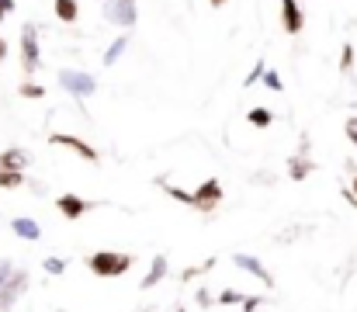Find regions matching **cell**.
<instances>
[{
	"instance_id": "cell-19",
	"label": "cell",
	"mask_w": 357,
	"mask_h": 312,
	"mask_svg": "<svg viewBox=\"0 0 357 312\" xmlns=\"http://www.w3.org/2000/svg\"><path fill=\"white\" fill-rule=\"evenodd\" d=\"M25 184V174H18V170H0V187L4 191H15V187H21Z\"/></svg>"
},
{
	"instance_id": "cell-16",
	"label": "cell",
	"mask_w": 357,
	"mask_h": 312,
	"mask_svg": "<svg viewBox=\"0 0 357 312\" xmlns=\"http://www.w3.org/2000/svg\"><path fill=\"white\" fill-rule=\"evenodd\" d=\"M53 8H56V18H60L63 25H73V21H77V15H80L77 0H53Z\"/></svg>"
},
{
	"instance_id": "cell-4",
	"label": "cell",
	"mask_w": 357,
	"mask_h": 312,
	"mask_svg": "<svg viewBox=\"0 0 357 312\" xmlns=\"http://www.w3.org/2000/svg\"><path fill=\"white\" fill-rule=\"evenodd\" d=\"M28 284H32V274H28L25 267H18V270L11 274V281H8L4 288H0V312H11V309L25 298Z\"/></svg>"
},
{
	"instance_id": "cell-27",
	"label": "cell",
	"mask_w": 357,
	"mask_h": 312,
	"mask_svg": "<svg viewBox=\"0 0 357 312\" xmlns=\"http://www.w3.org/2000/svg\"><path fill=\"white\" fill-rule=\"evenodd\" d=\"M264 87H267V91H281L284 84H281V77H277L274 70H267V73H264Z\"/></svg>"
},
{
	"instance_id": "cell-33",
	"label": "cell",
	"mask_w": 357,
	"mask_h": 312,
	"mask_svg": "<svg viewBox=\"0 0 357 312\" xmlns=\"http://www.w3.org/2000/svg\"><path fill=\"white\" fill-rule=\"evenodd\" d=\"M8 59V42H4V35H0V63Z\"/></svg>"
},
{
	"instance_id": "cell-25",
	"label": "cell",
	"mask_w": 357,
	"mask_h": 312,
	"mask_svg": "<svg viewBox=\"0 0 357 312\" xmlns=\"http://www.w3.org/2000/svg\"><path fill=\"white\" fill-rule=\"evenodd\" d=\"M354 70V46H343L340 49V73H350Z\"/></svg>"
},
{
	"instance_id": "cell-17",
	"label": "cell",
	"mask_w": 357,
	"mask_h": 312,
	"mask_svg": "<svg viewBox=\"0 0 357 312\" xmlns=\"http://www.w3.org/2000/svg\"><path fill=\"white\" fill-rule=\"evenodd\" d=\"M156 187H160V191H167L174 201H181V205H191V194H187L184 187H177V184H167L163 177H156Z\"/></svg>"
},
{
	"instance_id": "cell-22",
	"label": "cell",
	"mask_w": 357,
	"mask_h": 312,
	"mask_svg": "<svg viewBox=\"0 0 357 312\" xmlns=\"http://www.w3.org/2000/svg\"><path fill=\"white\" fill-rule=\"evenodd\" d=\"M18 94H21V98H28V101H39V98H46V91H42L39 84H32V80H25V84L18 87Z\"/></svg>"
},
{
	"instance_id": "cell-1",
	"label": "cell",
	"mask_w": 357,
	"mask_h": 312,
	"mask_svg": "<svg viewBox=\"0 0 357 312\" xmlns=\"http://www.w3.org/2000/svg\"><path fill=\"white\" fill-rule=\"evenodd\" d=\"M87 267L94 277H122L136 267V257L132 253H122V250H98L87 257Z\"/></svg>"
},
{
	"instance_id": "cell-6",
	"label": "cell",
	"mask_w": 357,
	"mask_h": 312,
	"mask_svg": "<svg viewBox=\"0 0 357 312\" xmlns=\"http://www.w3.org/2000/svg\"><path fill=\"white\" fill-rule=\"evenodd\" d=\"M49 143H53V146L70 149L73 156H80V160H87V163H98V160H101V153H98L91 143H84L80 136H70V132H53V136H49Z\"/></svg>"
},
{
	"instance_id": "cell-12",
	"label": "cell",
	"mask_w": 357,
	"mask_h": 312,
	"mask_svg": "<svg viewBox=\"0 0 357 312\" xmlns=\"http://www.w3.org/2000/svg\"><path fill=\"white\" fill-rule=\"evenodd\" d=\"M167 274H170V260H167L163 253H156V257L149 260V270L143 274V281H139V288H143V291H149V288H156V284H163V281H167Z\"/></svg>"
},
{
	"instance_id": "cell-20",
	"label": "cell",
	"mask_w": 357,
	"mask_h": 312,
	"mask_svg": "<svg viewBox=\"0 0 357 312\" xmlns=\"http://www.w3.org/2000/svg\"><path fill=\"white\" fill-rule=\"evenodd\" d=\"M215 260H219V257H208L205 264H194V267H184V274H181V277H184V281H191V277H201V274H208V270L215 267Z\"/></svg>"
},
{
	"instance_id": "cell-11",
	"label": "cell",
	"mask_w": 357,
	"mask_h": 312,
	"mask_svg": "<svg viewBox=\"0 0 357 312\" xmlns=\"http://www.w3.org/2000/svg\"><path fill=\"white\" fill-rule=\"evenodd\" d=\"M281 28H284L288 35H302L305 15H302V8H298V0H281Z\"/></svg>"
},
{
	"instance_id": "cell-30",
	"label": "cell",
	"mask_w": 357,
	"mask_h": 312,
	"mask_svg": "<svg viewBox=\"0 0 357 312\" xmlns=\"http://www.w3.org/2000/svg\"><path fill=\"white\" fill-rule=\"evenodd\" d=\"M194 302H198V305H201V309H208V305H212V302H215V298H212V295H208V291H205V288H198V295H194Z\"/></svg>"
},
{
	"instance_id": "cell-28",
	"label": "cell",
	"mask_w": 357,
	"mask_h": 312,
	"mask_svg": "<svg viewBox=\"0 0 357 312\" xmlns=\"http://www.w3.org/2000/svg\"><path fill=\"white\" fill-rule=\"evenodd\" d=\"M260 302H264V298H260V295H246V298H243V305H239V309H243V312H257V309H260Z\"/></svg>"
},
{
	"instance_id": "cell-18",
	"label": "cell",
	"mask_w": 357,
	"mask_h": 312,
	"mask_svg": "<svg viewBox=\"0 0 357 312\" xmlns=\"http://www.w3.org/2000/svg\"><path fill=\"white\" fill-rule=\"evenodd\" d=\"M246 122H250L253 129H267V125L274 122V115H271V108H253V111L246 115Z\"/></svg>"
},
{
	"instance_id": "cell-15",
	"label": "cell",
	"mask_w": 357,
	"mask_h": 312,
	"mask_svg": "<svg viewBox=\"0 0 357 312\" xmlns=\"http://www.w3.org/2000/svg\"><path fill=\"white\" fill-rule=\"evenodd\" d=\"M125 49H129V35H118L108 49H104V56H101V66H115L122 56H125Z\"/></svg>"
},
{
	"instance_id": "cell-34",
	"label": "cell",
	"mask_w": 357,
	"mask_h": 312,
	"mask_svg": "<svg viewBox=\"0 0 357 312\" xmlns=\"http://www.w3.org/2000/svg\"><path fill=\"white\" fill-rule=\"evenodd\" d=\"M208 4H212V8H226V4H229V0H208Z\"/></svg>"
},
{
	"instance_id": "cell-9",
	"label": "cell",
	"mask_w": 357,
	"mask_h": 312,
	"mask_svg": "<svg viewBox=\"0 0 357 312\" xmlns=\"http://www.w3.org/2000/svg\"><path fill=\"white\" fill-rule=\"evenodd\" d=\"M232 264H236L239 270H246L250 277H257L264 288H274V274L264 267V260H260V257H253V253H232Z\"/></svg>"
},
{
	"instance_id": "cell-26",
	"label": "cell",
	"mask_w": 357,
	"mask_h": 312,
	"mask_svg": "<svg viewBox=\"0 0 357 312\" xmlns=\"http://www.w3.org/2000/svg\"><path fill=\"white\" fill-rule=\"evenodd\" d=\"M15 270H18V264H15V260H8V257L0 260V288H4V284L11 281V274H15Z\"/></svg>"
},
{
	"instance_id": "cell-24",
	"label": "cell",
	"mask_w": 357,
	"mask_h": 312,
	"mask_svg": "<svg viewBox=\"0 0 357 312\" xmlns=\"http://www.w3.org/2000/svg\"><path fill=\"white\" fill-rule=\"evenodd\" d=\"M243 298H246L243 291H232V288H229V291H219L215 302H219V305H243Z\"/></svg>"
},
{
	"instance_id": "cell-21",
	"label": "cell",
	"mask_w": 357,
	"mask_h": 312,
	"mask_svg": "<svg viewBox=\"0 0 357 312\" xmlns=\"http://www.w3.org/2000/svg\"><path fill=\"white\" fill-rule=\"evenodd\" d=\"M264 73H267V63L260 59V63H257V66H253V70L243 77V87H253V84H260V80H264Z\"/></svg>"
},
{
	"instance_id": "cell-13",
	"label": "cell",
	"mask_w": 357,
	"mask_h": 312,
	"mask_svg": "<svg viewBox=\"0 0 357 312\" xmlns=\"http://www.w3.org/2000/svg\"><path fill=\"white\" fill-rule=\"evenodd\" d=\"M8 229H11L18 239H28V243H39V239H42V226H39L35 219H28V215H15V219L8 222Z\"/></svg>"
},
{
	"instance_id": "cell-8",
	"label": "cell",
	"mask_w": 357,
	"mask_h": 312,
	"mask_svg": "<svg viewBox=\"0 0 357 312\" xmlns=\"http://www.w3.org/2000/svg\"><path fill=\"white\" fill-rule=\"evenodd\" d=\"M312 170H315V163L309 160V136H302L295 156H288V177H291V181H305Z\"/></svg>"
},
{
	"instance_id": "cell-14",
	"label": "cell",
	"mask_w": 357,
	"mask_h": 312,
	"mask_svg": "<svg viewBox=\"0 0 357 312\" xmlns=\"http://www.w3.org/2000/svg\"><path fill=\"white\" fill-rule=\"evenodd\" d=\"M28 153L25 149H18V146H11V149H4L0 153V170H18V174H25L28 170Z\"/></svg>"
},
{
	"instance_id": "cell-35",
	"label": "cell",
	"mask_w": 357,
	"mask_h": 312,
	"mask_svg": "<svg viewBox=\"0 0 357 312\" xmlns=\"http://www.w3.org/2000/svg\"><path fill=\"white\" fill-rule=\"evenodd\" d=\"M177 312H184V309H177Z\"/></svg>"
},
{
	"instance_id": "cell-2",
	"label": "cell",
	"mask_w": 357,
	"mask_h": 312,
	"mask_svg": "<svg viewBox=\"0 0 357 312\" xmlns=\"http://www.w3.org/2000/svg\"><path fill=\"white\" fill-rule=\"evenodd\" d=\"M21 70L25 73H35L42 70V49H39V28L28 21L21 25Z\"/></svg>"
},
{
	"instance_id": "cell-10",
	"label": "cell",
	"mask_w": 357,
	"mask_h": 312,
	"mask_svg": "<svg viewBox=\"0 0 357 312\" xmlns=\"http://www.w3.org/2000/svg\"><path fill=\"white\" fill-rule=\"evenodd\" d=\"M56 208H60V215H63V219L80 222V219H84L94 205H91L87 198H80V194H60V198H56Z\"/></svg>"
},
{
	"instance_id": "cell-31",
	"label": "cell",
	"mask_w": 357,
	"mask_h": 312,
	"mask_svg": "<svg viewBox=\"0 0 357 312\" xmlns=\"http://www.w3.org/2000/svg\"><path fill=\"white\" fill-rule=\"evenodd\" d=\"M15 11V0H0V25H4V18Z\"/></svg>"
},
{
	"instance_id": "cell-5",
	"label": "cell",
	"mask_w": 357,
	"mask_h": 312,
	"mask_svg": "<svg viewBox=\"0 0 357 312\" xmlns=\"http://www.w3.org/2000/svg\"><path fill=\"white\" fill-rule=\"evenodd\" d=\"M104 21H108V25H118V28H132V25L139 21L136 0H108V4H104Z\"/></svg>"
},
{
	"instance_id": "cell-32",
	"label": "cell",
	"mask_w": 357,
	"mask_h": 312,
	"mask_svg": "<svg viewBox=\"0 0 357 312\" xmlns=\"http://www.w3.org/2000/svg\"><path fill=\"white\" fill-rule=\"evenodd\" d=\"M350 191L357 194V167H354V163H350Z\"/></svg>"
},
{
	"instance_id": "cell-7",
	"label": "cell",
	"mask_w": 357,
	"mask_h": 312,
	"mask_svg": "<svg viewBox=\"0 0 357 312\" xmlns=\"http://www.w3.org/2000/svg\"><path fill=\"white\" fill-rule=\"evenodd\" d=\"M219 205H222V184H219L215 177H208V181L191 194V208H198V212L208 215V212H215Z\"/></svg>"
},
{
	"instance_id": "cell-29",
	"label": "cell",
	"mask_w": 357,
	"mask_h": 312,
	"mask_svg": "<svg viewBox=\"0 0 357 312\" xmlns=\"http://www.w3.org/2000/svg\"><path fill=\"white\" fill-rule=\"evenodd\" d=\"M343 132H347V139L357 146V118H347V125H343Z\"/></svg>"
},
{
	"instance_id": "cell-23",
	"label": "cell",
	"mask_w": 357,
	"mask_h": 312,
	"mask_svg": "<svg viewBox=\"0 0 357 312\" xmlns=\"http://www.w3.org/2000/svg\"><path fill=\"white\" fill-rule=\"evenodd\" d=\"M42 270H46V274H66V260H60V257H46V260H42Z\"/></svg>"
},
{
	"instance_id": "cell-3",
	"label": "cell",
	"mask_w": 357,
	"mask_h": 312,
	"mask_svg": "<svg viewBox=\"0 0 357 312\" xmlns=\"http://www.w3.org/2000/svg\"><path fill=\"white\" fill-rule=\"evenodd\" d=\"M56 80H60V87H63L66 94H73V98H91V94H98V80H94L91 73H84V70H60Z\"/></svg>"
}]
</instances>
